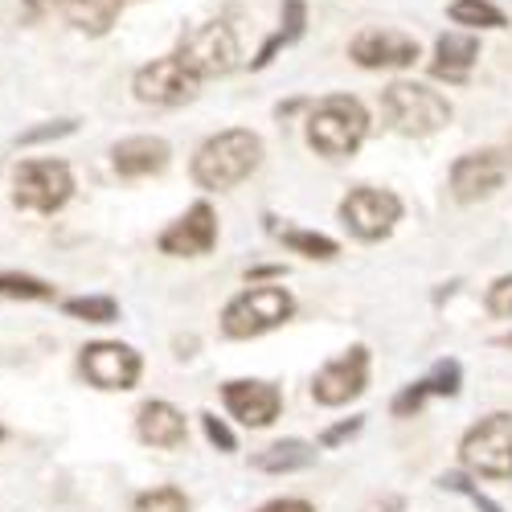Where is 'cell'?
<instances>
[{
  "label": "cell",
  "mask_w": 512,
  "mask_h": 512,
  "mask_svg": "<svg viewBox=\"0 0 512 512\" xmlns=\"http://www.w3.org/2000/svg\"><path fill=\"white\" fill-rule=\"evenodd\" d=\"M291 308L295 304H291V295L283 287H254L226 308L222 328H226V336L246 340V336H259V332H271L275 324H283L291 316Z\"/></svg>",
  "instance_id": "cell-7"
},
{
  "label": "cell",
  "mask_w": 512,
  "mask_h": 512,
  "mask_svg": "<svg viewBox=\"0 0 512 512\" xmlns=\"http://www.w3.org/2000/svg\"><path fill=\"white\" fill-rule=\"evenodd\" d=\"M259 472H271V476H283V472H304V467L316 463V447L300 443V439H287V443H275L267 451H259L250 459Z\"/></svg>",
  "instance_id": "cell-20"
},
{
  "label": "cell",
  "mask_w": 512,
  "mask_h": 512,
  "mask_svg": "<svg viewBox=\"0 0 512 512\" xmlns=\"http://www.w3.org/2000/svg\"><path fill=\"white\" fill-rule=\"evenodd\" d=\"M426 390H431V394H459V365L455 361H439L435 365V373L431 377H426Z\"/></svg>",
  "instance_id": "cell-27"
},
{
  "label": "cell",
  "mask_w": 512,
  "mask_h": 512,
  "mask_svg": "<svg viewBox=\"0 0 512 512\" xmlns=\"http://www.w3.org/2000/svg\"><path fill=\"white\" fill-rule=\"evenodd\" d=\"M201 426H205V435L213 447H222V451H234V435H230V426L222 418H213V414H201Z\"/></svg>",
  "instance_id": "cell-31"
},
{
  "label": "cell",
  "mask_w": 512,
  "mask_h": 512,
  "mask_svg": "<svg viewBox=\"0 0 512 512\" xmlns=\"http://www.w3.org/2000/svg\"><path fill=\"white\" fill-rule=\"evenodd\" d=\"M62 13H66V21H70L78 33L103 37V33H111V25L119 21L123 0H62Z\"/></svg>",
  "instance_id": "cell-19"
},
{
  "label": "cell",
  "mask_w": 512,
  "mask_h": 512,
  "mask_svg": "<svg viewBox=\"0 0 512 512\" xmlns=\"http://www.w3.org/2000/svg\"><path fill=\"white\" fill-rule=\"evenodd\" d=\"M74 197V177L62 160H25L13 173V205L33 213H58Z\"/></svg>",
  "instance_id": "cell-4"
},
{
  "label": "cell",
  "mask_w": 512,
  "mask_h": 512,
  "mask_svg": "<svg viewBox=\"0 0 512 512\" xmlns=\"http://www.w3.org/2000/svg\"><path fill=\"white\" fill-rule=\"evenodd\" d=\"M426 394H431V390H426V381H418V386H410L406 394H398V402H394V414H398V418H410V414L422 406V398H426Z\"/></svg>",
  "instance_id": "cell-32"
},
{
  "label": "cell",
  "mask_w": 512,
  "mask_h": 512,
  "mask_svg": "<svg viewBox=\"0 0 512 512\" xmlns=\"http://www.w3.org/2000/svg\"><path fill=\"white\" fill-rule=\"evenodd\" d=\"M259 512H316L312 504H304V500H271L267 508H259Z\"/></svg>",
  "instance_id": "cell-34"
},
{
  "label": "cell",
  "mask_w": 512,
  "mask_h": 512,
  "mask_svg": "<svg viewBox=\"0 0 512 512\" xmlns=\"http://www.w3.org/2000/svg\"><path fill=\"white\" fill-rule=\"evenodd\" d=\"M508 168H512V152H496V148L472 152V156L455 160V168H451V193L459 201H480V197H488V193H496L504 185Z\"/></svg>",
  "instance_id": "cell-10"
},
{
  "label": "cell",
  "mask_w": 512,
  "mask_h": 512,
  "mask_svg": "<svg viewBox=\"0 0 512 512\" xmlns=\"http://www.w3.org/2000/svg\"><path fill=\"white\" fill-rule=\"evenodd\" d=\"M365 369H369V353H365V349H349L345 357L328 361V365L316 373V381H312L316 402L340 406V402L357 398V394L365 390Z\"/></svg>",
  "instance_id": "cell-13"
},
{
  "label": "cell",
  "mask_w": 512,
  "mask_h": 512,
  "mask_svg": "<svg viewBox=\"0 0 512 512\" xmlns=\"http://www.w3.org/2000/svg\"><path fill=\"white\" fill-rule=\"evenodd\" d=\"M443 488H451V492H463L467 500H472L476 508H484V512H500V504H492L488 496H480V492H476L472 484H467L463 476H455V472H451V476H443Z\"/></svg>",
  "instance_id": "cell-30"
},
{
  "label": "cell",
  "mask_w": 512,
  "mask_h": 512,
  "mask_svg": "<svg viewBox=\"0 0 512 512\" xmlns=\"http://www.w3.org/2000/svg\"><path fill=\"white\" fill-rule=\"evenodd\" d=\"M58 5V0H25V13L29 17H41V13H50Z\"/></svg>",
  "instance_id": "cell-35"
},
{
  "label": "cell",
  "mask_w": 512,
  "mask_h": 512,
  "mask_svg": "<svg viewBox=\"0 0 512 512\" xmlns=\"http://www.w3.org/2000/svg\"><path fill=\"white\" fill-rule=\"evenodd\" d=\"M177 58L197 74V78H218L238 66V37L226 21H205L189 29L177 46Z\"/></svg>",
  "instance_id": "cell-5"
},
{
  "label": "cell",
  "mask_w": 512,
  "mask_h": 512,
  "mask_svg": "<svg viewBox=\"0 0 512 512\" xmlns=\"http://www.w3.org/2000/svg\"><path fill=\"white\" fill-rule=\"evenodd\" d=\"M263 160V140L242 127L213 136L197 148L193 156V181L201 189H234L238 181H246Z\"/></svg>",
  "instance_id": "cell-1"
},
{
  "label": "cell",
  "mask_w": 512,
  "mask_h": 512,
  "mask_svg": "<svg viewBox=\"0 0 512 512\" xmlns=\"http://www.w3.org/2000/svg\"><path fill=\"white\" fill-rule=\"evenodd\" d=\"M463 463L488 480H512V418L492 414L463 439Z\"/></svg>",
  "instance_id": "cell-6"
},
{
  "label": "cell",
  "mask_w": 512,
  "mask_h": 512,
  "mask_svg": "<svg viewBox=\"0 0 512 512\" xmlns=\"http://www.w3.org/2000/svg\"><path fill=\"white\" fill-rule=\"evenodd\" d=\"M132 512H189V500L177 488H156V492H144Z\"/></svg>",
  "instance_id": "cell-25"
},
{
  "label": "cell",
  "mask_w": 512,
  "mask_h": 512,
  "mask_svg": "<svg viewBox=\"0 0 512 512\" xmlns=\"http://www.w3.org/2000/svg\"><path fill=\"white\" fill-rule=\"evenodd\" d=\"M349 54L365 70H398V66H410L418 58V41L398 33V29H361L353 37Z\"/></svg>",
  "instance_id": "cell-12"
},
{
  "label": "cell",
  "mask_w": 512,
  "mask_h": 512,
  "mask_svg": "<svg viewBox=\"0 0 512 512\" xmlns=\"http://www.w3.org/2000/svg\"><path fill=\"white\" fill-rule=\"evenodd\" d=\"M480 58V41L467 37V33H443L439 46H435V78H447V82H467V74H472Z\"/></svg>",
  "instance_id": "cell-18"
},
{
  "label": "cell",
  "mask_w": 512,
  "mask_h": 512,
  "mask_svg": "<svg viewBox=\"0 0 512 512\" xmlns=\"http://www.w3.org/2000/svg\"><path fill=\"white\" fill-rule=\"evenodd\" d=\"M0 439H5V426H0Z\"/></svg>",
  "instance_id": "cell-37"
},
{
  "label": "cell",
  "mask_w": 512,
  "mask_h": 512,
  "mask_svg": "<svg viewBox=\"0 0 512 512\" xmlns=\"http://www.w3.org/2000/svg\"><path fill=\"white\" fill-rule=\"evenodd\" d=\"M136 431H140V439L148 447L173 451V447L185 443V414L177 406H168V402H148V406H140Z\"/></svg>",
  "instance_id": "cell-17"
},
{
  "label": "cell",
  "mask_w": 512,
  "mask_h": 512,
  "mask_svg": "<svg viewBox=\"0 0 512 512\" xmlns=\"http://www.w3.org/2000/svg\"><path fill=\"white\" fill-rule=\"evenodd\" d=\"M226 406L234 418H242L246 426H271L279 418V390L267 386V381H226V390H222Z\"/></svg>",
  "instance_id": "cell-15"
},
{
  "label": "cell",
  "mask_w": 512,
  "mask_h": 512,
  "mask_svg": "<svg viewBox=\"0 0 512 512\" xmlns=\"http://www.w3.org/2000/svg\"><path fill=\"white\" fill-rule=\"evenodd\" d=\"M271 275H279V267H259V271H250L246 279H271Z\"/></svg>",
  "instance_id": "cell-36"
},
{
  "label": "cell",
  "mask_w": 512,
  "mask_h": 512,
  "mask_svg": "<svg viewBox=\"0 0 512 512\" xmlns=\"http://www.w3.org/2000/svg\"><path fill=\"white\" fill-rule=\"evenodd\" d=\"M168 156H173V148H168L160 136H132V140H119L111 160H115V173L136 181V177H156L168 168Z\"/></svg>",
  "instance_id": "cell-16"
},
{
  "label": "cell",
  "mask_w": 512,
  "mask_h": 512,
  "mask_svg": "<svg viewBox=\"0 0 512 512\" xmlns=\"http://www.w3.org/2000/svg\"><path fill=\"white\" fill-rule=\"evenodd\" d=\"M197 74L173 54V58H156L148 66L136 70V82H132V91L140 103H156V107H181L197 95Z\"/></svg>",
  "instance_id": "cell-8"
},
{
  "label": "cell",
  "mask_w": 512,
  "mask_h": 512,
  "mask_svg": "<svg viewBox=\"0 0 512 512\" xmlns=\"http://www.w3.org/2000/svg\"><path fill=\"white\" fill-rule=\"evenodd\" d=\"M488 312L492 316H512V279H496L488 291Z\"/></svg>",
  "instance_id": "cell-29"
},
{
  "label": "cell",
  "mask_w": 512,
  "mask_h": 512,
  "mask_svg": "<svg viewBox=\"0 0 512 512\" xmlns=\"http://www.w3.org/2000/svg\"><path fill=\"white\" fill-rule=\"evenodd\" d=\"M340 218L345 226L373 242V238H386L394 230V222L402 218V201L390 189H353L345 201H340Z\"/></svg>",
  "instance_id": "cell-9"
},
{
  "label": "cell",
  "mask_w": 512,
  "mask_h": 512,
  "mask_svg": "<svg viewBox=\"0 0 512 512\" xmlns=\"http://www.w3.org/2000/svg\"><path fill=\"white\" fill-rule=\"evenodd\" d=\"M361 431V418H349V422H336V426H328V431L320 435V443L324 447H336V443H345L349 435H357Z\"/></svg>",
  "instance_id": "cell-33"
},
{
  "label": "cell",
  "mask_w": 512,
  "mask_h": 512,
  "mask_svg": "<svg viewBox=\"0 0 512 512\" xmlns=\"http://www.w3.org/2000/svg\"><path fill=\"white\" fill-rule=\"evenodd\" d=\"M504 345H512V336H508V340H504Z\"/></svg>",
  "instance_id": "cell-38"
},
{
  "label": "cell",
  "mask_w": 512,
  "mask_h": 512,
  "mask_svg": "<svg viewBox=\"0 0 512 512\" xmlns=\"http://www.w3.org/2000/svg\"><path fill=\"white\" fill-rule=\"evenodd\" d=\"M279 238H283V246H291V250L308 254V259H332V254H336V242H332V238H324V234H308V230H283Z\"/></svg>",
  "instance_id": "cell-24"
},
{
  "label": "cell",
  "mask_w": 512,
  "mask_h": 512,
  "mask_svg": "<svg viewBox=\"0 0 512 512\" xmlns=\"http://www.w3.org/2000/svg\"><path fill=\"white\" fill-rule=\"evenodd\" d=\"M0 295L5 300H54V287L41 283L33 275H21V271H0Z\"/></svg>",
  "instance_id": "cell-21"
},
{
  "label": "cell",
  "mask_w": 512,
  "mask_h": 512,
  "mask_svg": "<svg viewBox=\"0 0 512 512\" xmlns=\"http://www.w3.org/2000/svg\"><path fill=\"white\" fill-rule=\"evenodd\" d=\"M82 373L99 390H132L140 377V357L115 340H99V345L82 349Z\"/></svg>",
  "instance_id": "cell-11"
},
{
  "label": "cell",
  "mask_w": 512,
  "mask_h": 512,
  "mask_svg": "<svg viewBox=\"0 0 512 512\" xmlns=\"http://www.w3.org/2000/svg\"><path fill=\"white\" fill-rule=\"evenodd\" d=\"M381 111H386V119L402 136H431L451 119V103L431 87H418V82H394V87H386Z\"/></svg>",
  "instance_id": "cell-3"
},
{
  "label": "cell",
  "mask_w": 512,
  "mask_h": 512,
  "mask_svg": "<svg viewBox=\"0 0 512 512\" xmlns=\"http://www.w3.org/2000/svg\"><path fill=\"white\" fill-rule=\"evenodd\" d=\"M66 316L87 320V324H115L119 304L111 300V295H82V300H66Z\"/></svg>",
  "instance_id": "cell-22"
},
{
  "label": "cell",
  "mask_w": 512,
  "mask_h": 512,
  "mask_svg": "<svg viewBox=\"0 0 512 512\" xmlns=\"http://www.w3.org/2000/svg\"><path fill=\"white\" fill-rule=\"evenodd\" d=\"M308 25V5L304 0H283V37L295 41Z\"/></svg>",
  "instance_id": "cell-28"
},
{
  "label": "cell",
  "mask_w": 512,
  "mask_h": 512,
  "mask_svg": "<svg viewBox=\"0 0 512 512\" xmlns=\"http://www.w3.org/2000/svg\"><path fill=\"white\" fill-rule=\"evenodd\" d=\"M365 132H369L365 107H361L357 99H349V95H332V99H324V103L312 111L308 144H312L320 156L340 160V156H353V152L361 148Z\"/></svg>",
  "instance_id": "cell-2"
},
{
  "label": "cell",
  "mask_w": 512,
  "mask_h": 512,
  "mask_svg": "<svg viewBox=\"0 0 512 512\" xmlns=\"http://www.w3.org/2000/svg\"><path fill=\"white\" fill-rule=\"evenodd\" d=\"M213 242H218V218L205 201H197L181 222H173L160 234V250L164 254H209Z\"/></svg>",
  "instance_id": "cell-14"
},
{
  "label": "cell",
  "mask_w": 512,
  "mask_h": 512,
  "mask_svg": "<svg viewBox=\"0 0 512 512\" xmlns=\"http://www.w3.org/2000/svg\"><path fill=\"white\" fill-rule=\"evenodd\" d=\"M451 21L459 25H476V29H504V13L488 0H455L451 5Z\"/></svg>",
  "instance_id": "cell-23"
},
{
  "label": "cell",
  "mask_w": 512,
  "mask_h": 512,
  "mask_svg": "<svg viewBox=\"0 0 512 512\" xmlns=\"http://www.w3.org/2000/svg\"><path fill=\"white\" fill-rule=\"evenodd\" d=\"M74 119H54V123H41V127H29V132H21L17 136V144L21 148H33V144H46V140H62V136H70L74 132Z\"/></svg>",
  "instance_id": "cell-26"
}]
</instances>
